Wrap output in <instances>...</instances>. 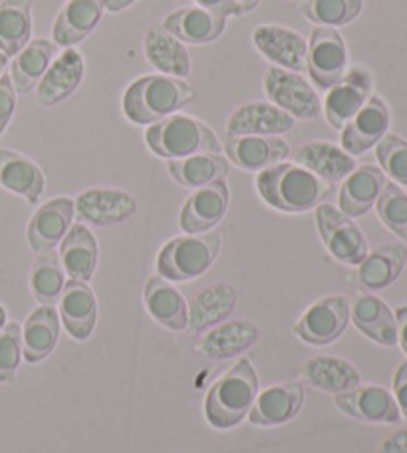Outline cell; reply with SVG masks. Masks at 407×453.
<instances>
[{
	"label": "cell",
	"mask_w": 407,
	"mask_h": 453,
	"mask_svg": "<svg viewBox=\"0 0 407 453\" xmlns=\"http://www.w3.org/2000/svg\"><path fill=\"white\" fill-rule=\"evenodd\" d=\"M257 189L268 205L287 213L319 207L332 193V183L295 164H276L257 177Z\"/></svg>",
	"instance_id": "obj_1"
},
{
	"label": "cell",
	"mask_w": 407,
	"mask_h": 453,
	"mask_svg": "<svg viewBox=\"0 0 407 453\" xmlns=\"http://www.w3.org/2000/svg\"><path fill=\"white\" fill-rule=\"evenodd\" d=\"M195 100L193 88L171 76H143L127 88L124 113L137 126H151L173 116Z\"/></svg>",
	"instance_id": "obj_2"
},
{
	"label": "cell",
	"mask_w": 407,
	"mask_h": 453,
	"mask_svg": "<svg viewBox=\"0 0 407 453\" xmlns=\"http://www.w3.org/2000/svg\"><path fill=\"white\" fill-rule=\"evenodd\" d=\"M258 395V374L250 360L242 358L219 378L205 400V416L217 430H229L249 416Z\"/></svg>",
	"instance_id": "obj_3"
},
{
	"label": "cell",
	"mask_w": 407,
	"mask_h": 453,
	"mask_svg": "<svg viewBox=\"0 0 407 453\" xmlns=\"http://www.w3.org/2000/svg\"><path fill=\"white\" fill-rule=\"evenodd\" d=\"M145 142L163 159H185L199 153H219L221 143L209 126L189 116H169L145 132Z\"/></svg>",
	"instance_id": "obj_4"
},
{
	"label": "cell",
	"mask_w": 407,
	"mask_h": 453,
	"mask_svg": "<svg viewBox=\"0 0 407 453\" xmlns=\"http://www.w3.org/2000/svg\"><path fill=\"white\" fill-rule=\"evenodd\" d=\"M221 250V234L207 231L169 241L157 257L161 279L193 280L211 269Z\"/></svg>",
	"instance_id": "obj_5"
},
{
	"label": "cell",
	"mask_w": 407,
	"mask_h": 453,
	"mask_svg": "<svg viewBox=\"0 0 407 453\" xmlns=\"http://www.w3.org/2000/svg\"><path fill=\"white\" fill-rule=\"evenodd\" d=\"M316 225L326 249L336 261L344 265H360L368 257V241L348 215L334 205L322 203L316 207Z\"/></svg>",
	"instance_id": "obj_6"
},
{
	"label": "cell",
	"mask_w": 407,
	"mask_h": 453,
	"mask_svg": "<svg viewBox=\"0 0 407 453\" xmlns=\"http://www.w3.org/2000/svg\"><path fill=\"white\" fill-rule=\"evenodd\" d=\"M266 96L292 118L314 119L320 116L322 106L319 96L314 94L312 86L300 78L295 72L282 68H268L265 74Z\"/></svg>",
	"instance_id": "obj_7"
},
{
	"label": "cell",
	"mask_w": 407,
	"mask_h": 453,
	"mask_svg": "<svg viewBox=\"0 0 407 453\" xmlns=\"http://www.w3.org/2000/svg\"><path fill=\"white\" fill-rule=\"evenodd\" d=\"M346 62L348 52L340 32L330 27L316 28L311 36V44H308L306 58V70L314 84L320 90H330L344 76Z\"/></svg>",
	"instance_id": "obj_8"
},
{
	"label": "cell",
	"mask_w": 407,
	"mask_h": 453,
	"mask_svg": "<svg viewBox=\"0 0 407 453\" xmlns=\"http://www.w3.org/2000/svg\"><path fill=\"white\" fill-rule=\"evenodd\" d=\"M349 322V301L336 295L322 298L306 311L295 326V334L312 346H326L336 342L344 334Z\"/></svg>",
	"instance_id": "obj_9"
},
{
	"label": "cell",
	"mask_w": 407,
	"mask_h": 453,
	"mask_svg": "<svg viewBox=\"0 0 407 453\" xmlns=\"http://www.w3.org/2000/svg\"><path fill=\"white\" fill-rule=\"evenodd\" d=\"M372 92V76L368 70L352 68L346 76H342L336 84L330 88L326 96L324 113L328 124L334 129H344V126L352 119L360 108L370 98Z\"/></svg>",
	"instance_id": "obj_10"
},
{
	"label": "cell",
	"mask_w": 407,
	"mask_h": 453,
	"mask_svg": "<svg viewBox=\"0 0 407 453\" xmlns=\"http://www.w3.org/2000/svg\"><path fill=\"white\" fill-rule=\"evenodd\" d=\"M389 110L378 96H370L360 111L342 129V150L349 156H362L388 134Z\"/></svg>",
	"instance_id": "obj_11"
},
{
	"label": "cell",
	"mask_w": 407,
	"mask_h": 453,
	"mask_svg": "<svg viewBox=\"0 0 407 453\" xmlns=\"http://www.w3.org/2000/svg\"><path fill=\"white\" fill-rule=\"evenodd\" d=\"M229 201L231 193L225 181H215L197 189L181 209V217H179L181 229L187 234L211 231L229 211Z\"/></svg>",
	"instance_id": "obj_12"
},
{
	"label": "cell",
	"mask_w": 407,
	"mask_h": 453,
	"mask_svg": "<svg viewBox=\"0 0 407 453\" xmlns=\"http://www.w3.org/2000/svg\"><path fill=\"white\" fill-rule=\"evenodd\" d=\"M225 150L233 164L247 172H263L290 156L288 143L273 135H227Z\"/></svg>",
	"instance_id": "obj_13"
},
{
	"label": "cell",
	"mask_w": 407,
	"mask_h": 453,
	"mask_svg": "<svg viewBox=\"0 0 407 453\" xmlns=\"http://www.w3.org/2000/svg\"><path fill=\"white\" fill-rule=\"evenodd\" d=\"M336 406L346 416L368 424L400 422V406L394 395L380 386H357L354 390L338 394Z\"/></svg>",
	"instance_id": "obj_14"
},
{
	"label": "cell",
	"mask_w": 407,
	"mask_h": 453,
	"mask_svg": "<svg viewBox=\"0 0 407 453\" xmlns=\"http://www.w3.org/2000/svg\"><path fill=\"white\" fill-rule=\"evenodd\" d=\"M74 211L81 221L108 226L132 219L137 211V203L129 193L124 191L89 189L76 199Z\"/></svg>",
	"instance_id": "obj_15"
},
{
	"label": "cell",
	"mask_w": 407,
	"mask_h": 453,
	"mask_svg": "<svg viewBox=\"0 0 407 453\" xmlns=\"http://www.w3.org/2000/svg\"><path fill=\"white\" fill-rule=\"evenodd\" d=\"M252 42L260 54L266 56L271 62L280 64L282 68L298 72V74L306 70L308 44L295 30L265 24V27H258L252 32Z\"/></svg>",
	"instance_id": "obj_16"
},
{
	"label": "cell",
	"mask_w": 407,
	"mask_h": 453,
	"mask_svg": "<svg viewBox=\"0 0 407 453\" xmlns=\"http://www.w3.org/2000/svg\"><path fill=\"white\" fill-rule=\"evenodd\" d=\"M304 406V386L300 382H287L268 388L252 403L249 411L250 424L271 427L290 422Z\"/></svg>",
	"instance_id": "obj_17"
},
{
	"label": "cell",
	"mask_w": 407,
	"mask_h": 453,
	"mask_svg": "<svg viewBox=\"0 0 407 453\" xmlns=\"http://www.w3.org/2000/svg\"><path fill=\"white\" fill-rule=\"evenodd\" d=\"M74 219V201L68 197H58L48 201L32 217L28 225V242L36 253H48L60 239L66 237V233Z\"/></svg>",
	"instance_id": "obj_18"
},
{
	"label": "cell",
	"mask_w": 407,
	"mask_h": 453,
	"mask_svg": "<svg viewBox=\"0 0 407 453\" xmlns=\"http://www.w3.org/2000/svg\"><path fill=\"white\" fill-rule=\"evenodd\" d=\"M84 80V58L74 48H68L58 60L50 64L38 82L36 98L46 108H54L68 100Z\"/></svg>",
	"instance_id": "obj_19"
},
{
	"label": "cell",
	"mask_w": 407,
	"mask_h": 453,
	"mask_svg": "<svg viewBox=\"0 0 407 453\" xmlns=\"http://www.w3.org/2000/svg\"><path fill=\"white\" fill-rule=\"evenodd\" d=\"M295 127V118L279 106L265 102L234 110L227 121V135H280Z\"/></svg>",
	"instance_id": "obj_20"
},
{
	"label": "cell",
	"mask_w": 407,
	"mask_h": 453,
	"mask_svg": "<svg viewBox=\"0 0 407 453\" xmlns=\"http://www.w3.org/2000/svg\"><path fill=\"white\" fill-rule=\"evenodd\" d=\"M227 19L215 12H209L201 6H187L179 8L173 14H169L163 28L171 36L187 44H209L217 40L225 32Z\"/></svg>",
	"instance_id": "obj_21"
},
{
	"label": "cell",
	"mask_w": 407,
	"mask_h": 453,
	"mask_svg": "<svg viewBox=\"0 0 407 453\" xmlns=\"http://www.w3.org/2000/svg\"><path fill=\"white\" fill-rule=\"evenodd\" d=\"M60 317L72 338L84 342L92 336L97 319L96 296L86 282L68 280L60 295Z\"/></svg>",
	"instance_id": "obj_22"
},
{
	"label": "cell",
	"mask_w": 407,
	"mask_h": 453,
	"mask_svg": "<svg viewBox=\"0 0 407 453\" xmlns=\"http://www.w3.org/2000/svg\"><path fill=\"white\" fill-rule=\"evenodd\" d=\"M104 16V0H70L54 22V42L72 48L96 30Z\"/></svg>",
	"instance_id": "obj_23"
},
{
	"label": "cell",
	"mask_w": 407,
	"mask_h": 453,
	"mask_svg": "<svg viewBox=\"0 0 407 453\" xmlns=\"http://www.w3.org/2000/svg\"><path fill=\"white\" fill-rule=\"evenodd\" d=\"M386 175L373 165L356 167L340 189V211L348 217H362L376 205Z\"/></svg>",
	"instance_id": "obj_24"
},
{
	"label": "cell",
	"mask_w": 407,
	"mask_h": 453,
	"mask_svg": "<svg viewBox=\"0 0 407 453\" xmlns=\"http://www.w3.org/2000/svg\"><path fill=\"white\" fill-rule=\"evenodd\" d=\"M62 269L72 280L86 282L94 277L97 266V241L86 225H74L60 245Z\"/></svg>",
	"instance_id": "obj_25"
},
{
	"label": "cell",
	"mask_w": 407,
	"mask_h": 453,
	"mask_svg": "<svg viewBox=\"0 0 407 453\" xmlns=\"http://www.w3.org/2000/svg\"><path fill=\"white\" fill-rule=\"evenodd\" d=\"M145 306L161 326L181 333L189 326V311L181 293L161 277H151L145 285Z\"/></svg>",
	"instance_id": "obj_26"
},
{
	"label": "cell",
	"mask_w": 407,
	"mask_h": 453,
	"mask_svg": "<svg viewBox=\"0 0 407 453\" xmlns=\"http://www.w3.org/2000/svg\"><path fill=\"white\" fill-rule=\"evenodd\" d=\"M0 185L30 203H38L44 191V173L22 153L0 148Z\"/></svg>",
	"instance_id": "obj_27"
},
{
	"label": "cell",
	"mask_w": 407,
	"mask_h": 453,
	"mask_svg": "<svg viewBox=\"0 0 407 453\" xmlns=\"http://www.w3.org/2000/svg\"><path fill=\"white\" fill-rule=\"evenodd\" d=\"M354 325L362 334L372 338L373 342L381 346L397 344V322L394 312L388 309L386 303H381L378 296L364 295L357 296L354 306L349 309Z\"/></svg>",
	"instance_id": "obj_28"
},
{
	"label": "cell",
	"mask_w": 407,
	"mask_h": 453,
	"mask_svg": "<svg viewBox=\"0 0 407 453\" xmlns=\"http://www.w3.org/2000/svg\"><path fill=\"white\" fill-rule=\"evenodd\" d=\"M58 46L50 40L36 38L28 42L22 50L14 56L11 64V82L16 94H27L32 88L38 86L40 80L50 68L52 58L56 56Z\"/></svg>",
	"instance_id": "obj_29"
},
{
	"label": "cell",
	"mask_w": 407,
	"mask_h": 453,
	"mask_svg": "<svg viewBox=\"0 0 407 453\" xmlns=\"http://www.w3.org/2000/svg\"><path fill=\"white\" fill-rule=\"evenodd\" d=\"M296 161L300 167L308 169L328 183L346 180L356 169V159L349 153L326 142L306 143L304 148L298 150Z\"/></svg>",
	"instance_id": "obj_30"
},
{
	"label": "cell",
	"mask_w": 407,
	"mask_h": 453,
	"mask_svg": "<svg viewBox=\"0 0 407 453\" xmlns=\"http://www.w3.org/2000/svg\"><path fill=\"white\" fill-rule=\"evenodd\" d=\"M145 56L153 68L167 76L187 78L191 74V56L181 40L171 36L165 28L151 27L145 35Z\"/></svg>",
	"instance_id": "obj_31"
},
{
	"label": "cell",
	"mask_w": 407,
	"mask_h": 453,
	"mask_svg": "<svg viewBox=\"0 0 407 453\" xmlns=\"http://www.w3.org/2000/svg\"><path fill=\"white\" fill-rule=\"evenodd\" d=\"M60 336V319L52 306L42 304L30 314L22 333L24 358L36 364L52 354Z\"/></svg>",
	"instance_id": "obj_32"
},
{
	"label": "cell",
	"mask_w": 407,
	"mask_h": 453,
	"mask_svg": "<svg viewBox=\"0 0 407 453\" xmlns=\"http://www.w3.org/2000/svg\"><path fill=\"white\" fill-rule=\"evenodd\" d=\"M169 173L187 189H201L229 175V161L221 153H199L185 159L169 161Z\"/></svg>",
	"instance_id": "obj_33"
},
{
	"label": "cell",
	"mask_w": 407,
	"mask_h": 453,
	"mask_svg": "<svg viewBox=\"0 0 407 453\" xmlns=\"http://www.w3.org/2000/svg\"><path fill=\"white\" fill-rule=\"evenodd\" d=\"M407 261V249L403 245H381L373 249L368 257L357 265V277L368 290H381L394 285L400 277Z\"/></svg>",
	"instance_id": "obj_34"
},
{
	"label": "cell",
	"mask_w": 407,
	"mask_h": 453,
	"mask_svg": "<svg viewBox=\"0 0 407 453\" xmlns=\"http://www.w3.org/2000/svg\"><path fill=\"white\" fill-rule=\"evenodd\" d=\"M303 376L311 386L332 394L349 392L362 382L360 372L352 364L334 358V356H320V358L311 360L304 366Z\"/></svg>",
	"instance_id": "obj_35"
},
{
	"label": "cell",
	"mask_w": 407,
	"mask_h": 453,
	"mask_svg": "<svg viewBox=\"0 0 407 453\" xmlns=\"http://www.w3.org/2000/svg\"><path fill=\"white\" fill-rule=\"evenodd\" d=\"M32 4L30 0H3L0 3V52L6 58L19 54L30 42Z\"/></svg>",
	"instance_id": "obj_36"
},
{
	"label": "cell",
	"mask_w": 407,
	"mask_h": 453,
	"mask_svg": "<svg viewBox=\"0 0 407 453\" xmlns=\"http://www.w3.org/2000/svg\"><path fill=\"white\" fill-rule=\"evenodd\" d=\"M237 304V290L231 285H215L195 296L189 309V328L201 333L209 326H215L233 312Z\"/></svg>",
	"instance_id": "obj_37"
},
{
	"label": "cell",
	"mask_w": 407,
	"mask_h": 453,
	"mask_svg": "<svg viewBox=\"0 0 407 453\" xmlns=\"http://www.w3.org/2000/svg\"><path fill=\"white\" fill-rule=\"evenodd\" d=\"M258 338V328L250 322L234 320L219 326L203 338L199 352L205 354L207 358H231V356L247 350Z\"/></svg>",
	"instance_id": "obj_38"
},
{
	"label": "cell",
	"mask_w": 407,
	"mask_h": 453,
	"mask_svg": "<svg viewBox=\"0 0 407 453\" xmlns=\"http://www.w3.org/2000/svg\"><path fill=\"white\" fill-rule=\"evenodd\" d=\"M64 285L66 282H64L60 255L54 250L40 255L30 271V288L36 301L52 306L56 301H60Z\"/></svg>",
	"instance_id": "obj_39"
},
{
	"label": "cell",
	"mask_w": 407,
	"mask_h": 453,
	"mask_svg": "<svg viewBox=\"0 0 407 453\" xmlns=\"http://www.w3.org/2000/svg\"><path fill=\"white\" fill-rule=\"evenodd\" d=\"M364 0H306L303 12L311 22L320 27H344L362 12Z\"/></svg>",
	"instance_id": "obj_40"
},
{
	"label": "cell",
	"mask_w": 407,
	"mask_h": 453,
	"mask_svg": "<svg viewBox=\"0 0 407 453\" xmlns=\"http://www.w3.org/2000/svg\"><path fill=\"white\" fill-rule=\"evenodd\" d=\"M376 207L381 223L407 242V193L402 191L400 185L388 181L380 193Z\"/></svg>",
	"instance_id": "obj_41"
},
{
	"label": "cell",
	"mask_w": 407,
	"mask_h": 453,
	"mask_svg": "<svg viewBox=\"0 0 407 453\" xmlns=\"http://www.w3.org/2000/svg\"><path fill=\"white\" fill-rule=\"evenodd\" d=\"M376 157L384 173L395 183L407 185V142L395 134H386L376 143Z\"/></svg>",
	"instance_id": "obj_42"
},
{
	"label": "cell",
	"mask_w": 407,
	"mask_h": 453,
	"mask_svg": "<svg viewBox=\"0 0 407 453\" xmlns=\"http://www.w3.org/2000/svg\"><path fill=\"white\" fill-rule=\"evenodd\" d=\"M22 356V330L16 322L0 328V382H14Z\"/></svg>",
	"instance_id": "obj_43"
},
{
	"label": "cell",
	"mask_w": 407,
	"mask_h": 453,
	"mask_svg": "<svg viewBox=\"0 0 407 453\" xmlns=\"http://www.w3.org/2000/svg\"><path fill=\"white\" fill-rule=\"evenodd\" d=\"M16 110V92L11 82V76L3 74L0 76V135L4 134V129L11 124Z\"/></svg>",
	"instance_id": "obj_44"
},
{
	"label": "cell",
	"mask_w": 407,
	"mask_h": 453,
	"mask_svg": "<svg viewBox=\"0 0 407 453\" xmlns=\"http://www.w3.org/2000/svg\"><path fill=\"white\" fill-rule=\"evenodd\" d=\"M201 8L219 16H242V11L237 0H195Z\"/></svg>",
	"instance_id": "obj_45"
},
{
	"label": "cell",
	"mask_w": 407,
	"mask_h": 453,
	"mask_svg": "<svg viewBox=\"0 0 407 453\" xmlns=\"http://www.w3.org/2000/svg\"><path fill=\"white\" fill-rule=\"evenodd\" d=\"M394 392H395L397 406H400L403 416L407 418V362L400 364V368H397V372H395Z\"/></svg>",
	"instance_id": "obj_46"
},
{
	"label": "cell",
	"mask_w": 407,
	"mask_h": 453,
	"mask_svg": "<svg viewBox=\"0 0 407 453\" xmlns=\"http://www.w3.org/2000/svg\"><path fill=\"white\" fill-rule=\"evenodd\" d=\"M378 453H407V430H400L389 435V438L381 443Z\"/></svg>",
	"instance_id": "obj_47"
},
{
	"label": "cell",
	"mask_w": 407,
	"mask_h": 453,
	"mask_svg": "<svg viewBox=\"0 0 407 453\" xmlns=\"http://www.w3.org/2000/svg\"><path fill=\"white\" fill-rule=\"evenodd\" d=\"M395 322H397V342L407 354V306H400L395 311Z\"/></svg>",
	"instance_id": "obj_48"
},
{
	"label": "cell",
	"mask_w": 407,
	"mask_h": 453,
	"mask_svg": "<svg viewBox=\"0 0 407 453\" xmlns=\"http://www.w3.org/2000/svg\"><path fill=\"white\" fill-rule=\"evenodd\" d=\"M134 3L135 0H104V8H108L110 12H119Z\"/></svg>",
	"instance_id": "obj_49"
},
{
	"label": "cell",
	"mask_w": 407,
	"mask_h": 453,
	"mask_svg": "<svg viewBox=\"0 0 407 453\" xmlns=\"http://www.w3.org/2000/svg\"><path fill=\"white\" fill-rule=\"evenodd\" d=\"M242 14H247L250 11H255V8L260 4V0H237Z\"/></svg>",
	"instance_id": "obj_50"
},
{
	"label": "cell",
	"mask_w": 407,
	"mask_h": 453,
	"mask_svg": "<svg viewBox=\"0 0 407 453\" xmlns=\"http://www.w3.org/2000/svg\"><path fill=\"white\" fill-rule=\"evenodd\" d=\"M6 64H8V58H6V56H4L3 52H0V76H3Z\"/></svg>",
	"instance_id": "obj_51"
},
{
	"label": "cell",
	"mask_w": 407,
	"mask_h": 453,
	"mask_svg": "<svg viewBox=\"0 0 407 453\" xmlns=\"http://www.w3.org/2000/svg\"><path fill=\"white\" fill-rule=\"evenodd\" d=\"M6 325V311L0 306V328H3Z\"/></svg>",
	"instance_id": "obj_52"
}]
</instances>
